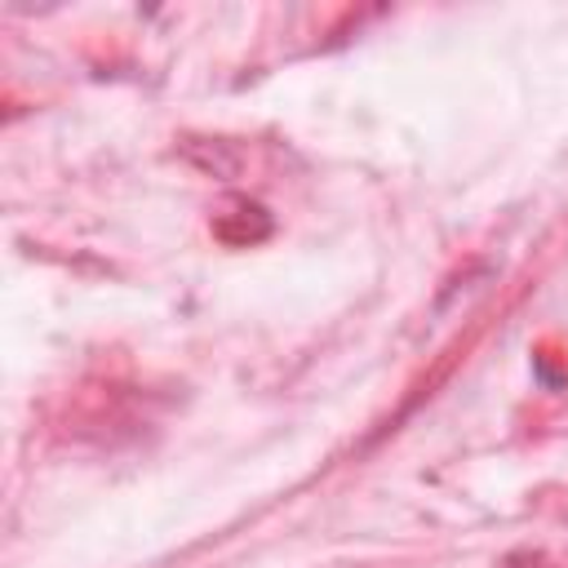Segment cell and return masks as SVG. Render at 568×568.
<instances>
[]
</instances>
